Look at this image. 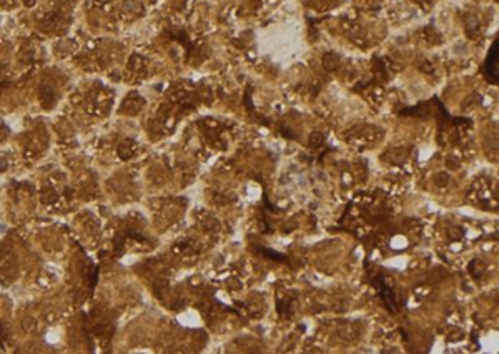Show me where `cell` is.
<instances>
[{
	"label": "cell",
	"instance_id": "1",
	"mask_svg": "<svg viewBox=\"0 0 499 354\" xmlns=\"http://www.w3.org/2000/svg\"><path fill=\"white\" fill-rule=\"evenodd\" d=\"M484 72L487 79L497 83V42H494V47L491 49L489 55H487V59L484 62Z\"/></svg>",
	"mask_w": 499,
	"mask_h": 354
}]
</instances>
